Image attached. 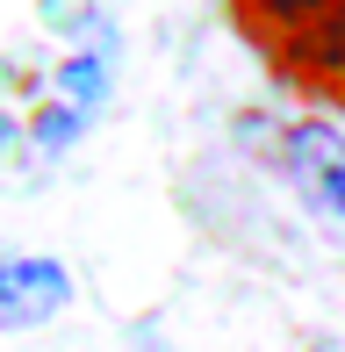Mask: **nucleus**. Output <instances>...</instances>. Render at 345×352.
<instances>
[{"label":"nucleus","instance_id":"f257e3e1","mask_svg":"<svg viewBox=\"0 0 345 352\" xmlns=\"http://www.w3.org/2000/svg\"><path fill=\"white\" fill-rule=\"evenodd\" d=\"M280 166H288V187L302 195V209L331 237H345V130L324 116L288 122L280 130Z\"/></svg>","mask_w":345,"mask_h":352},{"label":"nucleus","instance_id":"f03ea898","mask_svg":"<svg viewBox=\"0 0 345 352\" xmlns=\"http://www.w3.org/2000/svg\"><path fill=\"white\" fill-rule=\"evenodd\" d=\"M274 72L288 79L302 101L345 116V14H317L309 29H295L274 51Z\"/></svg>","mask_w":345,"mask_h":352},{"label":"nucleus","instance_id":"7ed1b4c3","mask_svg":"<svg viewBox=\"0 0 345 352\" xmlns=\"http://www.w3.org/2000/svg\"><path fill=\"white\" fill-rule=\"evenodd\" d=\"M72 302V274L58 259H0V331H36Z\"/></svg>","mask_w":345,"mask_h":352},{"label":"nucleus","instance_id":"20e7f679","mask_svg":"<svg viewBox=\"0 0 345 352\" xmlns=\"http://www.w3.org/2000/svg\"><path fill=\"white\" fill-rule=\"evenodd\" d=\"M223 8H230V22H238L252 43H266V51H280L295 29L317 22V0H223Z\"/></svg>","mask_w":345,"mask_h":352}]
</instances>
